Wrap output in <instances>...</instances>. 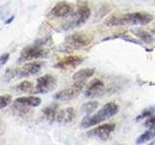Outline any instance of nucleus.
I'll return each instance as SVG.
<instances>
[{"mask_svg":"<svg viewBox=\"0 0 155 145\" xmlns=\"http://www.w3.org/2000/svg\"><path fill=\"white\" fill-rule=\"evenodd\" d=\"M154 111H155V108H150V109L144 110V111H143V113L140 116V117H148V116H150V115H152V114H153Z\"/></svg>","mask_w":155,"mask_h":145,"instance_id":"nucleus-25","label":"nucleus"},{"mask_svg":"<svg viewBox=\"0 0 155 145\" xmlns=\"http://www.w3.org/2000/svg\"><path fill=\"white\" fill-rule=\"evenodd\" d=\"M93 41V37L90 34L84 32H77L67 37L66 45L73 50H80V48L89 46Z\"/></svg>","mask_w":155,"mask_h":145,"instance_id":"nucleus-5","label":"nucleus"},{"mask_svg":"<svg viewBox=\"0 0 155 145\" xmlns=\"http://www.w3.org/2000/svg\"><path fill=\"white\" fill-rule=\"evenodd\" d=\"M153 21V16L147 12L127 13L119 17H111L106 21L108 26H123V25H147Z\"/></svg>","mask_w":155,"mask_h":145,"instance_id":"nucleus-1","label":"nucleus"},{"mask_svg":"<svg viewBox=\"0 0 155 145\" xmlns=\"http://www.w3.org/2000/svg\"><path fill=\"white\" fill-rule=\"evenodd\" d=\"M90 14H91V11L89 7L86 6V5H81V6L78 8L77 12L73 14L69 21L64 24L63 28L71 29V28H76L84 25L88 21Z\"/></svg>","mask_w":155,"mask_h":145,"instance_id":"nucleus-4","label":"nucleus"},{"mask_svg":"<svg viewBox=\"0 0 155 145\" xmlns=\"http://www.w3.org/2000/svg\"><path fill=\"white\" fill-rule=\"evenodd\" d=\"M154 33H155V30H154Z\"/></svg>","mask_w":155,"mask_h":145,"instance_id":"nucleus-28","label":"nucleus"},{"mask_svg":"<svg viewBox=\"0 0 155 145\" xmlns=\"http://www.w3.org/2000/svg\"><path fill=\"white\" fill-rule=\"evenodd\" d=\"M105 89L104 82L99 79H95L92 80L85 90V97L87 98H95L97 96H100Z\"/></svg>","mask_w":155,"mask_h":145,"instance_id":"nucleus-11","label":"nucleus"},{"mask_svg":"<svg viewBox=\"0 0 155 145\" xmlns=\"http://www.w3.org/2000/svg\"><path fill=\"white\" fill-rule=\"evenodd\" d=\"M48 54V51L43 47L39 45H32L27 46L21 50L19 58L17 61V64H21L26 61L41 59V58L46 57Z\"/></svg>","mask_w":155,"mask_h":145,"instance_id":"nucleus-3","label":"nucleus"},{"mask_svg":"<svg viewBox=\"0 0 155 145\" xmlns=\"http://www.w3.org/2000/svg\"><path fill=\"white\" fill-rule=\"evenodd\" d=\"M9 57H10L9 53H4V54L0 55V66H3L6 64L9 60Z\"/></svg>","mask_w":155,"mask_h":145,"instance_id":"nucleus-24","label":"nucleus"},{"mask_svg":"<svg viewBox=\"0 0 155 145\" xmlns=\"http://www.w3.org/2000/svg\"><path fill=\"white\" fill-rule=\"evenodd\" d=\"M56 86V79L51 75H44L37 79L35 93L46 94L52 91Z\"/></svg>","mask_w":155,"mask_h":145,"instance_id":"nucleus-7","label":"nucleus"},{"mask_svg":"<svg viewBox=\"0 0 155 145\" xmlns=\"http://www.w3.org/2000/svg\"><path fill=\"white\" fill-rule=\"evenodd\" d=\"M118 112V106L114 103H109L102 106L96 113L94 114H88L81 120V127L82 129L90 128L92 126H96L104 121L110 119V117L114 116Z\"/></svg>","mask_w":155,"mask_h":145,"instance_id":"nucleus-2","label":"nucleus"},{"mask_svg":"<svg viewBox=\"0 0 155 145\" xmlns=\"http://www.w3.org/2000/svg\"><path fill=\"white\" fill-rule=\"evenodd\" d=\"M82 62V58L77 55H70L65 58H63L58 63L54 65V68L61 70H67V69H74L78 67Z\"/></svg>","mask_w":155,"mask_h":145,"instance_id":"nucleus-12","label":"nucleus"},{"mask_svg":"<svg viewBox=\"0 0 155 145\" xmlns=\"http://www.w3.org/2000/svg\"><path fill=\"white\" fill-rule=\"evenodd\" d=\"M73 11L72 5L66 1H61L55 4L51 10V14L54 18H65L70 16Z\"/></svg>","mask_w":155,"mask_h":145,"instance_id":"nucleus-10","label":"nucleus"},{"mask_svg":"<svg viewBox=\"0 0 155 145\" xmlns=\"http://www.w3.org/2000/svg\"><path fill=\"white\" fill-rule=\"evenodd\" d=\"M16 76H18V69H13V68H11V69H7L6 72H5V76H4V77L7 80H11Z\"/></svg>","mask_w":155,"mask_h":145,"instance_id":"nucleus-22","label":"nucleus"},{"mask_svg":"<svg viewBox=\"0 0 155 145\" xmlns=\"http://www.w3.org/2000/svg\"><path fill=\"white\" fill-rule=\"evenodd\" d=\"M99 106V103L96 101H91V102H87V103L81 105V111L84 113H85L86 115L91 114L92 112L98 108Z\"/></svg>","mask_w":155,"mask_h":145,"instance_id":"nucleus-18","label":"nucleus"},{"mask_svg":"<svg viewBox=\"0 0 155 145\" xmlns=\"http://www.w3.org/2000/svg\"><path fill=\"white\" fill-rule=\"evenodd\" d=\"M14 18L15 17H11V18H9V19H7V21H5V23H6V24H9V23H11L13 21H14Z\"/></svg>","mask_w":155,"mask_h":145,"instance_id":"nucleus-26","label":"nucleus"},{"mask_svg":"<svg viewBox=\"0 0 155 145\" xmlns=\"http://www.w3.org/2000/svg\"><path fill=\"white\" fill-rule=\"evenodd\" d=\"M155 126V115H150L147 117V121L144 122V127L147 128H150V127H153Z\"/></svg>","mask_w":155,"mask_h":145,"instance_id":"nucleus-23","label":"nucleus"},{"mask_svg":"<svg viewBox=\"0 0 155 145\" xmlns=\"http://www.w3.org/2000/svg\"><path fill=\"white\" fill-rule=\"evenodd\" d=\"M150 144H153V145H155V140H154V141H152V142L150 143Z\"/></svg>","mask_w":155,"mask_h":145,"instance_id":"nucleus-27","label":"nucleus"},{"mask_svg":"<svg viewBox=\"0 0 155 145\" xmlns=\"http://www.w3.org/2000/svg\"><path fill=\"white\" fill-rule=\"evenodd\" d=\"M14 103L19 104L21 105L27 106V108H36L39 106L42 103L41 98L35 96H28V97H19V98L15 100Z\"/></svg>","mask_w":155,"mask_h":145,"instance_id":"nucleus-14","label":"nucleus"},{"mask_svg":"<svg viewBox=\"0 0 155 145\" xmlns=\"http://www.w3.org/2000/svg\"><path fill=\"white\" fill-rule=\"evenodd\" d=\"M84 84H85V82H74V84L71 87H69V88L57 92L53 98H54V100L60 101V102L71 101L80 95Z\"/></svg>","mask_w":155,"mask_h":145,"instance_id":"nucleus-6","label":"nucleus"},{"mask_svg":"<svg viewBox=\"0 0 155 145\" xmlns=\"http://www.w3.org/2000/svg\"><path fill=\"white\" fill-rule=\"evenodd\" d=\"M114 130H115V124H113V123L104 124V125L98 126V127L90 130L89 132L87 133V135L91 137L101 139V140H107Z\"/></svg>","mask_w":155,"mask_h":145,"instance_id":"nucleus-8","label":"nucleus"},{"mask_svg":"<svg viewBox=\"0 0 155 145\" xmlns=\"http://www.w3.org/2000/svg\"><path fill=\"white\" fill-rule=\"evenodd\" d=\"M136 35H137L138 37H140L144 43H147V44H149V43H151L153 41L152 36L150 35L149 33L145 32V31H138V32H136Z\"/></svg>","mask_w":155,"mask_h":145,"instance_id":"nucleus-21","label":"nucleus"},{"mask_svg":"<svg viewBox=\"0 0 155 145\" xmlns=\"http://www.w3.org/2000/svg\"><path fill=\"white\" fill-rule=\"evenodd\" d=\"M58 111H59L58 110V105L52 104L43 109V115L46 118V120L50 121V122H53L54 120H56Z\"/></svg>","mask_w":155,"mask_h":145,"instance_id":"nucleus-16","label":"nucleus"},{"mask_svg":"<svg viewBox=\"0 0 155 145\" xmlns=\"http://www.w3.org/2000/svg\"><path fill=\"white\" fill-rule=\"evenodd\" d=\"M33 89V83L29 80H23L17 86V90L22 93H27Z\"/></svg>","mask_w":155,"mask_h":145,"instance_id":"nucleus-19","label":"nucleus"},{"mask_svg":"<svg viewBox=\"0 0 155 145\" xmlns=\"http://www.w3.org/2000/svg\"><path fill=\"white\" fill-rule=\"evenodd\" d=\"M44 66V62H31V63H26L21 68L18 69V77H28L30 76H34L38 74L40 70Z\"/></svg>","mask_w":155,"mask_h":145,"instance_id":"nucleus-9","label":"nucleus"},{"mask_svg":"<svg viewBox=\"0 0 155 145\" xmlns=\"http://www.w3.org/2000/svg\"><path fill=\"white\" fill-rule=\"evenodd\" d=\"M154 137H155V126L150 127L147 132L140 135V137L137 139L136 143L137 144H143L145 142L149 141V140H151Z\"/></svg>","mask_w":155,"mask_h":145,"instance_id":"nucleus-17","label":"nucleus"},{"mask_svg":"<svg viewBox=\"0 0 155 145\" xmlns=\"http://www.w3.org/2000/svg\"><path fill=\"white\" fill-rule=\"evenodd\" d=\"M12 103V96L11 95H2L0 96V110L6 108L10 104Z\"/></svg>","mask_w":155,"mask_h":145,"instance_id":"nucleus-20","label":"nucleus"},{"mask_svg":"<svg viewBox=\"0 0 155 145\" xmlns=\"http://www.w3.org/2000/svg\"><path fill=\"white\" fill-rule=\"evenodd\" d=\"M76 118V112L75 109L72 108H68L66 109L59 110L58 111L56 121L59 123H64V124H70Z\"/></svg>","mask_w":155,"mask_h":145,"instance_id":"nucleus-13","label":"nucleus"},{"mask_svg":"<svg viewBox=\"0 0 155 145\" xmlns=\"http://www.w3.org/2000/svg\"><path fill=\"white\" fill-rule=\"evenodd\" d=\"M94 69H90V68L80 70L73 76V80H74V82H85L87 79H90L94 75Z\"/></svg>","mask_w":155,"mask_h":145,"instance_id":"nucleus-15","label":"nucleus"}]
</instances>
